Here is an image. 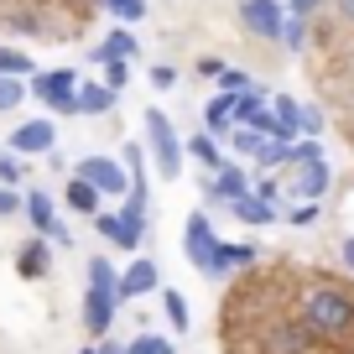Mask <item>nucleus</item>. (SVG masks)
Returning <instances> with one entry per match:
<instances>
[{
    "mask_svg": "<svg viewBox=\"0 0 354 354\" xmlns=\"http://www.w3.org/2000/svg\"><path fill=\"white\" fill-rule=\"evenodd\" d=\"M292 318L313 333V339H344L354 333V297L333 281H313V287L297 292V313Z\"/></svg>",
    "mask_w": 354,
    "mask_h": 354,
    "instance_id": "obj_1",
    "label": "nucleus"
},
{
    "mask_svg": "<svg viewBox=\"0 0 354 354\" xmlns=\"http://www.w3.org/2000/svg\"><path fill=\"white\" fill-rule=\"evenodd\" d=\"M73 177H84V183L100 193V198H120V193L131 188V177L120 172V162H115V156H84Z\"/></svg>",
    "mask_w": 354,
    "mask_h": 354,
    "instance_id": "obj_2",
    "label": "nucleus"
},
{
    "mask_svg": "<svg viewBox=\"0 0 354 354\" xmlns=\"http://www.w3.org/2000/svg\"><path fill=\"white\" fill-rule=\"evenodd\" d=\"M146 131H151V151H156L162 177H177L183 172V146H177V136H172V120H167L162 110H146Z\"/></svg>",
    "mask_w": 354,
    "mask_h": 354,
    "instance_id": "obj_3",
    "label": "nucleus"
},
{
    "mask_svg": "<svg viewBox=\"0 0 354 354\" xmlns=\"http://www.w3.org/2000/svg\"><path fill=\"white\" fill-rule=\"evenodd\" d=\"M183 250H188V261L198 266V271H209V277H214V261H219V240H214L209 214H193V219H188V230H183Z\"/></svg>",
    "mask_w": 354,
    "mask_h": 354,
    "instance_id": "obj_4",
    "label": "nucleus"
},
{
    "mask_svg": "<svg viewBox=\"0 0 354 354\" xmlns=\"http://www.w3.org/2000/svg\"><path fill=\"white\" fill-rule=\"evenodd\" d=\"M313 344H318V339H313L297 318H277L271 328H266L261 349H266V354H313Z\"/></svg>",
    "mask_w": 354,
    "mask_h": 354,
    "instance_id": "obj_5",
    "label": "nucleus"
},
{
    "mask_svg": "<svg viewBox=\"0 0 354 354\" xmlns=\"http://www.w3.org/2000/svg\"><path fill=\"white\" fill-rule=\"evenodd\" d=\"M240 21L250 26L261 42H281V21H287V11H281L277 0H240Z\"/></svg>",
    "mask_w": 354,
    "mask_h": 354,
    "instance_id": "obj_6",
    "label": "nucleus"
},
{
    "mask_svg": "<svg viewBox=\"0 0 354 354\" xmlns=\"http://www.w3.org/2000/svg\"><path fill=\"white\" fill-rule=\"evenodd\" d=\"M32 94H37L42 104H53L57 115H73V110H78V104H73V94H78V78L68 73V68H53V73H42Z\"/></svg>",
    "mask_w": 354,
    "mask_h": 354,
    "instance_id": "obj_7",
    "label": "nucleus"
},
{
    "mask_svg": "<svg viewBox=\"0 0 354 354\" xmlns=\"http://www.w3.org/2000/svg\"><path fill=\"white\" fill-rule=\"evenodd\" d=\"M53 141H57L53 120H26V125H16V131H11V151H21V156L53 151Z\"/></svg>",
    "mask_w": 354,
    "mask_h": 354,
    "instance_id": "obj_8",
    "label": "nucleus"
},
{
    "mask_svg": "<svg viewBox=\"0 0 354 354\" xmlns=\"http://www.w3.org/2000/svg\"><path fill=\"white\" fill-rule=\"evenodd\" d=\"M156 281H162V277H156V261H146V255H141V261H136L131 271L115 281V297H146Z\"/></svg>",
    "mask_w": 354,
    "mask_h": 354,
    "instance_id": "obj_9",
    "label": "nucleus"
},
{
    "mask_svg": "<svg viewBox=\"0 0 354 354\" xmlns=\"http://www.w3.org/2000/svg\"><path fill=\"white\" fill-rule=\"evenodd\" d=\"M26 214H32V224H37L42 234H53L57 245H68V230L57 224V214H53V198H47V193H26Z\"/></svg>",
    "mask_w": 354,
    "mask_h": 354,
    "instance_id": "obj_10",
    "label": "nucleus"
},
{
    "mask_svg": "<svg viewBox=\"0 0 354 354\" xmlns=\"http://www.w3.org/2000/svg\"><path fill=\"white\" fill-rule=\"evenodd\" d=\"M115 323V297H100V292H88L84 297V328L94 333V339H104Z\"/></svg>",
    "mask_w": 354,
    "mask_h": 354,
    "instance_id": "obj_11",
    "label": "nucleus"
},
{
    "mask_svg": "<svg viewBox=\"0 0 354 354\" xmlns=\"http://www.w3.org/2000/svg\"><path fill=\"white\" fill-rule=\"evenodd\" d=\"M323 193H328V167H323V156H308V167H302V177H297V198L313 203V198H323Z\"/></svg>",
    "mask_w": 354,
    "mask_h": 354,
    "instance_id": "obj_12",
    "label": "nucleus"
},
{
    "mask_svg": "<svg viewBox=\"0 0 354 354\" xmlns=\"http://www.w3.org/2000/svg\"><path fill=\"white\" fill-rule=\"evenodd\" d=\"M94 230H100L104 240L125 245V250H136V245H141V230H131V224H125L120 214H94Z\"/></svg>",
    "mask_w": 354,
    "mask_h": 354,
    "instance_id": "obj_13",
    "label": "nucleus"
},
{
    "mask_svg": "<svg viewBox=\"0 0 354 354\" xmlns=\"http://www.w3.org/2000/svg\"><path fill=\"white\" fill-rule=\"evenodd\" d=\"M47 266H53V255H47V245L42 240H32V245H21V255H16V271H21L26 281H37V277H47Z\"/></svg>",
    "mask_w": 354,
    "mask_h": 354,
    "instance_id": "obj_14",
    "label": "nucleus"
},
{
    "mask_svg": "<svg viewBox=\"0 0 354 354\" xmlns=\"http://www.w3.org/2000/svg\"><path fill=\"white\" fill-rule=\"evenodd\" d=\"M73 104L84 115H104L115 104V88H104V84H84V94H73Z\"/></svg>",
    "mask_w": 354,
    "mask_h": 354,
    "instance_id": "obj_15",
    "label": "nucleus"
},
{
    "mask_svg": "<svg viewBox=\"0 0 354 354\" xmlns=\"http://www.w3.org/2000/svg\"><path fill=\"white\" fill-rule=\"evenodd\" d=\"M234 214H240L245 224H266V219H277V209H271V198H250V193H240V198H234Z\"/></svg>",
    "mask_w": 354,
    "mask_h": 354,
    "instance_id": "obj_16",
    "label": "nucleus"
},
{
    "mask_svg": "<svg viewBox=\"0 0 354 354\" xmlns=\"http://www.w3.org/2000/svg\"><path fill=\"white\" fill-rule=\"evenodd\" d=\"M68 209H78V214H100V193L88 188L84 177H73V183H68Z\"/></svg>",
    "mask_w": 354,
    "mask_h": 354,
    "instance_id": "obj_17",
    "label": "nucleus"
},
{
    "mask_svg": "<svg viewBox=\"0 0 354 354\" xmlns=\"http://www.w3.org/2000/svg\"><path fill=\"white\" fill-rule=\"evenodd\" d=\"M115 271H110V261H100V255H94V261H88V292H100V297H115Z\"/></svg>",
    "mask_w": 354,
    "mask_h": 354,
    "instance_id": "obj_18",
    "label": "nucleus"
},
{
    "mask_svg": "<svg viewBox=\"0 0 354 354\" xmlns=\"http://www.w3.org/2000/svg\"><path fill=\"white\" fill-rule=\"evenodd\" d=\"M162 308H167V318H172V328H177V333H188V328H193V318H188V302H183V292H162Z\"/></svg>",
    "mask_w": 354,
    "mask_h": 354,
    "instance_id": "obj_19",
    "label": "nucleus"
},
{
    "mask_svg": "<svg viewBox=\"0 0 354 354\" xmlns=\"http://www.w3.org/2000/svg\"><path fill=\"white\" fill-rule=\"evenodd\" d=\"M0 73H6V78H21V73H32V57H26L21 47H0Z\"/></svg>",
    "mask_w": 354,
    "mask_h": 354,
    "instance_id": "obj_20",
    "label": "nucleus"
},
{
    "mask_svg": "<svg viewBox=\"0 0 354 354\" xmlns=\"http://www.w3.org/2000/svg\"><path fill=\"white\" fill-rule=\"evenodd\" d=\"M214 172H219V188H214V193H219V198H240V193H245V177H240V167H214Z\"/></svg>",
    "mask_w": 354,
    "mask_h": 354,
    "instance_id": "obj_21",
    "label": "nucleus"
},
{
    "mask_svg": "<svg viewBox=\"0 0 354 354\" xmlns=\"http://www.w3.org/2000/svg\"><path fill=\"white\" fill-rule=\"evenodd\" d=\"M94 53H100V57H131V53H136V37H131V32H110V42L94 47Z\"/></svg>",
    "mask_w": 354,
    "mask_h": 354,
    "instance_id": "obj_22",
    "label": "nucleus"
},
{
    "mask_svg": "<svg viewBox=\"0 0 354 354\" xmlns=\"http://www.w3.org/2000/svg\"><path fill=\"white\" fill-rule=\"evenodd\" d=\"M230 120H234V94H224V100L209 104V125H214V131H224Z\"/></svg>",
    "mask_w": 354,
    "mask_h": 354,
    "instance_id": "obj_23",
    "label": "nucleus"
},
{
    "mask_svg": "<svg viewBox=\"0 0 354 354\" xmlns=\"http://www.w3.org/2000/svg\"><path fill=\"white\" fill-rule=\"evenodd\" d=\"M21 94H26V88L16 84V78L0 73V110H16V104H21Z\"/></svg>",
    "mask_w": 354,
    "mask_h": 354,
    "instance_id": "obj_24",
    "label": "nucleus"
},
{
    "mask_svg": "<svg viewBox=\"0 0 354 354\" xmlns=\"http://www.w3.org/2000/svg\"><path fill=\"white\" fill-rule=\"evenodd\" d=\"M104 6H110L115 16H125V21H141L146 16V0H104Z\"/></svg>",
    "mask_w": 354,
    "mask_h": 354,
    "instance_id": "obj_25",
    "label": "nucleus"
},
{
    "mask_svg": "<svg viewBox=\"0 0 354 354\" xmlns=\"http://www.w3.org/2000/svg\"><path fill=\"white\" fill-rule=\"evenodd\" d=\"M193 156H198L203 167H219V151H214V141H209V136H193Z\"/></svg>",
    "mask_w": 354,
    "mask_h": 354,
    "instance_id": "obj_26",
    "label": "nucleus"
},
{
    "mask_svg": "<svg viewBox=\"0 0 354 354\" xmlns=\"http://www.w3.org/2000/svg\"><path fill=\"white\" fill-rule=\"evenodd\" d=\"M131 354H172V344L151 333V339H136V344H131Z\"/></svg>",
    "mask_w": 354,
    "mask_h": 354,
    "instance_id": "obj_27",
    "label": "nucleus"
},
{
    "mask_svg": "<svg viewBox=\"0 0 354 354\" xmlns=\"http://www.w3.org/2000/svg\"><path fill=\"white\" fill-rule=\"evenodd\" d=\"M0 177H6V183H16V177H21V167H16V156H0Z\"/></svg>",
    "mask_w": 354,
    "mask_h": 354,
    "instance_id": "obj_28",
    "label": "nucleus"
},
{
    "mask_svg": "<svg viewBox=\"0 0 354 354\" xmlns=\"http://www.w3.org/2000/svg\"><path fill=\"white\" fill-rule=\"evenodd\" d=\"M333 11H339L344 26H354V0H333Z\"/></svg>",
    "mask_w": 354,
    "mask_h": 354,
    "instance_id": "obj_29",
    "label": "nucleus"
},
{
    "mask_svg": "<svg viewBox=\"0 0 354 354\" xmlns=\"http://www.w3.org/2000/svg\"><path fill=\"white\" fill-rule=\"evenodd\" d=\"M313 219H318V203H302V209L292 214V224H313Z\"/></svg>",
    "mask_w": 354,
    "mask_h": 354,
    "instance_id": "obj_30",
    "label": "nucleus"
},
{
    "mask_svg": "<svg viewBox=\"0 0 354 354\" xmlns=\"http://www.w3.org/2000/svg\"><path fill=\"white\" fill-rule=\"evenodd\" d=\"M318 6H323V0H292V11H297V16H302V21H308V16H313V11H318Z\"/></svg>",
    "mask_w": 354,
    "mask_h": 354,
    "instance_id": "obj_31",
    "label": "nucleus"
},
{
    "mask_svg": "<svg viewBox=\"0 0 354 354\" xmlns=\"http://www.w3.org/2000/svg\"><path fill=\"white\" fill-rule=\"evenodd\" d=\"M16 209H21V203H16V193L0 188V219H6V214H16Z\"/></svg>",
    "mask_w": 354,
    "mask_h": 354,
    "instance_id": "obj_32",
    "label": "nucleus"
},
{
    "mask_svg": "<svg viewBox=\"0 0 354 354\" xmlns=\"http://www.w3.org/2000/svg\"><path fill=\"white\" fill-rule=\"evenodd\" d=\"M344 261L354 266V234H349V240H344Z\"/></svg>",
    "mask_w": 354,
    "mask_h": 354,
    "instance_id": "obj_33",
    "label": "nucleus"
},
{
    "mask_svg": "<svg viewBox=\"0 0 354 354\" xmlns=\"http://www.w3.org/2000/svg\"><path fill=\"white\" fill-rule=\"evenodd\" d=\"M94 354H120V349H115V344H100V349H94Z\"/></svg>",
    "mask_w": 354,
    "mask_h": 354,
    "instance_id": "obj_34",
    "label": "nucleus"
},
{
    "mask_svg": "<svg viewBox=\"0 0 354 354\" xmlns=\"http://www.w3.org/2000/svg\"><path fill=\"white\" fill-rule=\"evenodd\" d=\"M84 354H94V349H84Z\"/></svg>",
    "mask_w": 354,
    "mask_h": 354,
    "instance_id": "obj_35",
    "label": "nucleus"
}]
</instances>
